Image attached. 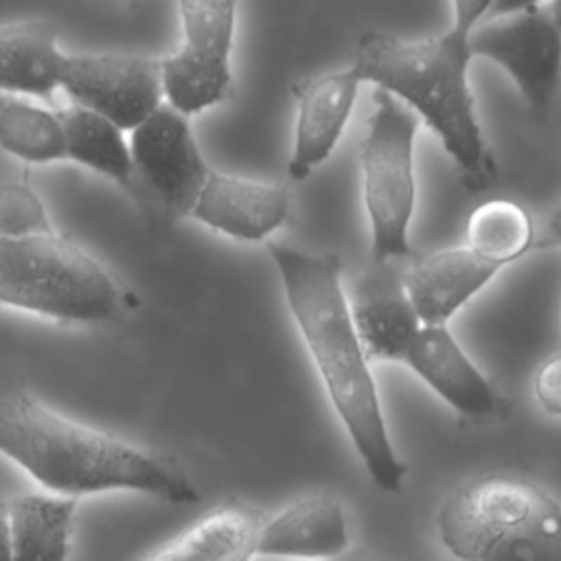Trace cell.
Instances as JSON below:
<instances>
[{
	"instance_id": "1",
	"label": "cell",
	"mask_w": 561,
	"mask_h": 561,
	"mask_svg": "<svg viewBox=\"0 0 561 561\" xmlns=\"http://www.w3.org/2000/svg\"><path fill=\"white\" fill-rule=\"evenodd\" d=\"M0 454L61 497L136 491L171 504L199 500L173 456L68 419L15 377H0Z\"/></svg>"
},
{
	"instance_id": "2",
	"label": "cell",
	"mask_w": 561,
	"mask_h": 561,
	"mask_svg": "<svg viewBox=\"0 0 561 561\" xmlns=\"http://www.w3.org/2000/svg\"><path fill=\"white\" fill-rule=\"evenodd\" d=\"M270 254L309 355L373 484L388 493L401 491L408 467L383 423L377 383L344 296L340 256L285 243L270 245Z\"/></svg>"
},
{
	"instance_id": "3",
	"label": "cell",
	"mask_w": 561,
	"mask_h": 561,
	"mask_svg": "<svg viewBox=\"0 0 561 561\" xmlns=\"http://www.w3.org/2000/svg\"><path fill=\"white\" fill-rule=\"evenodd\" d=\"M489 7L491 2H454L451 26L427 39L366 31L351 66L362 83L370 81L399 99L438 136L469 191L491 186L497 175L467 79L469 33Z\"/></svg>"
},
{
	"instance_id": "4",
	"label": "cell",
	"mask_w": 561,
	"mask_h": 561,
	"mask_svg": "<svg viewBox=\"0 0 561 561\" xmlns=\"http://www.w3.org/2000/svg\"><path fill=\"white\" fill-rule=\"evenodd\" d=\"M438 535L458 561H561V504L524 476L486 473L445 500Z\"/></svg>"
},
{
	"instance_id": "5",
	"label": "cell",
	"mask_w": 561,
	"mask_h": 561,
	"mask_svg": "<svg viewBox=\"0 0 561 561\" xmlns=\"http://www.w3.org/2000/svg\"><path fill=\"white\" fill-rule=\"evenodd\" d=\"M0 305L42 318L96 324L118 320L127 294L107 267L68 237H0Z\"/></svg>"
},
{
	"instance_id": "6",
	"label": "cell",
	"mask_w": 561,
	"mask_h": 561,
	"mask_svg": "<svg viewBox=\"0 0 561 561\" xmlns=\"http://www.w3.org/2000/svg\"><path fill=\"white\" fill-rule=\"evenodd\" d=\"M419 118L392 94L375 88L373 112L359 145L370 252L377 265L410 254V219L416 202L414 136Z\"/></svg>"
},
{
	"instance_id": "7",
	"label": "cell",
	"mask_w": 561,
	"mask_h": 561,
	"mask_svg": "<svg viewBox=\"0 0 561 561\" xmlns=\"http://www.w3.org/2000/svg\"><path fill=\"white\" fill-rule=\"evenodd\" d=\"M178 9L182 44L173 55L160 59L162 92L169 107L191 116L221 103L230 92L237 4L186 0Z\"/></svg>"
},
{
	"instance_id": "8",
	"label": "cell",
	"mask_w": 561,
	"mask_h": 561,
	"mask_svg": "<svg viewBox=\"0 0 561 561\" xmlns=\"http://www.w3.org/2000/svg\"><path fill=\"white\" fill-rule=\"evenodd\" d=\"M469 33L471 57H486L515 81L526 103L546 110L561 83V31L548 4H493Z\"/></svg>"
},
{
	"instance_id": "9",
	"label": "cell",
	"mask_w": 561,
	"mask_h": 561,
	"mask_svg": "<svg viewBox=\"0 0 561 561\" xmlns=\"http://www.w3.org/2000/svg\"><path fill=\"white\" fill-rule=\"evenodd\" d=\"M59 88L83 110H90L123 131H134L162 103L160 59L138 53L66 55Z\"/></svg>"
},
{
	"instance_id": "10",
	"label": "cell",
	"mask_w": 561,
	"mask_h": 561,
	"mask_svg": "<svg viewBox=\"0 0 561 561\" xmlns=\"http://www.w3.org/2000/svg\"><path fill=\"white\" fill-rule=\"evenodd\" d=\"M134 175L175 213L188 215L208 173L188 116L162 103L129 136Z\"/></svg>"
},
{
	"instance_id": "11",
	"label": "cell",
	"mask_w": 561,
	"mask_h": 561,
	"mask_svg": "<svg viewBox=\"0 0 561 561\" xmlns=\"http://www.w3.org/2000/svg\"><path fill=\"white\" fill-rule=\"evenodd\" d=\"M403 364L458 414L473 421L500 414L502 399L460 348L447 324H421Z\"/></svg>"
},
{
	"instance_id": "12",
	"label": "cell",
	"mask_w": 561,
	"mask_h": 561,
	"mask_svg": "<svg viewBox=\"0 0 561 561\" xmlns=\"http://www.w3.org/2000/svg\"><path fill=\"white\" fill-rule=\"evenodd\" d=\"M289 204V193L283 184L210 169L188 215L221 234L261 241L287 219Z\"/></svg>"
},
{
	"instance_id": "13",
	"label": "cell",
	"mask_w": 561,
	"mask_h": 561,
	"mask_svg": "<svg viewBox=\"0 0 561 561\" xmlns=\"http://www.w3.org/2000/svg\"><path fill=\"white\" fill-rule=\"evenodd\" d=\"M359 85V77L348 68L322 75L300 90L294 151L287 164L291 180H305L331 156L348 123Z\"/></svg>"
},
{
	"instance_id": "14",
	"label": "cell",
	"mask_w": 561,
	"mask_h": 561,
	"mask_svg": "<svg viewBox=\"0 0 561 561\" xmlns=\"http://www.w3.org/2000/svg\"><path fill=\"white\" fill-rule=\"evenodd\" d=\"M388 265L381 263L375 274L364 276L353 305H348L368 364L403 362L421 329L403 289V274H392Z\"/></svg>"
},
{
	"instance_id": "15",
	"label": "cell",
	"mask_w": 561,
	"mask_h": 561,
	"mask_svg": "<svg viewBox=\"0 0 561 561\" xmlns=\"http://www.w3.org/2000/svg\"><path fill=\"white\" fill-rule=\"evenodd\" d=\"M348 539L344 506L331 495L313 493L263 519L256 554L318 561L344 552Z\"/></svg>"
},
{
	"instance_id": "16",
	"label": "cell",
	"mask_w": 561,
	"mask_h": 561,
	"mask_svg": "<svg viewBox=\"0 0 561 561\" xmlns=\"http://www.w3.org/2000/svg\"><path fill=\"white\" fill-rule=\"evenodd\" d=\"M497 272V265L458 245L419 259L403 272V289L421 324H447Z\"/></svg>"
},
{
	"instance_id": "17",
	"label": "cell",
	"mask_w": 561,
	"mask_h": 561,
	"mask_svg": "<svg viewBox=\"0 0 561 561\" xmlns=\"http://www.w3.org/2000/svg\"><path fill=\"white\" fill-rule=\"evenodd\" d=\"M66 53L57 28L44 20L0 24V92L50 99L59 88Z\"/></svg>"
},
{
	"instance_id": "18",
	"label": "cell",
	"mask_w": 561,
	"mask_h": 561,
	"mask_svg": "<svg viewBox=\"0 0 561 561\" xmlns=\"http://www.w3.org/2000/svg\"><path fill=\"white\" fill-rule=\"evenodd\" d=\"M263 517L241 504L228 502L182 535L164 543L145 561H252Z\"/></svg>"
},
{
	"instance_id": "19",
	"label": "cell",
	"mask_w": 561,
	"mask_h": 561,
	"mask_svg": "<svg viewBox=\"0 0 561 561\" xmlns=\"http://www.w3.org/2000/svg\"><path fill=\"white\" fill-rule=\"evenodd\" d=\"M75 497L26 493L9 502L11 559L13 561H66Z\"/></svg>"
},
{
	"instance_id": "20",
	"label": "cell",
	"mask_w": 561,
	"mask_h": 561,
	"mask_svg": "<svg viewBox=\"0 0 561 561\" xmlns=\"http://www.w3.org/2000/svg\"><path fill=\"white\" fill-rule=\"evenodd\" d=\"M55 112L64 131L66 158L127 186L134 175V162L125 131L79 105H68Z\"/></svg>"
},
{
	"instance_id": "21",
	"label": "cell",
	"mask_w": 561,
	"mask_h": 561,
	"mask_svg": "<svg viewBox=\"0 0 561 561\" xmlns=\"http://www.w3.org/2000/svg\"><path fill=\"white\" fill-rule=\"evenodd\" d=\"M0 147L33 164L66 158L64 131L57 112L31 103L24 96H0Z\"/></svg>"
},
{
	"instance_id": "22",
	"label": "cell",
	"mask_w": 561,
	"mask_h": 561,
	"mask_svg": "<svg viewBox=\"0 0 561 561\" xmlns=\"http://www.w3.org/2000/svg\"><path fill=\"white\" fill-rule=\"evenodd\" d=\"M533 219L511 199L482 202L467 221V248L480 259L504 267L533 245Z\"/></svg>"
},
{
	"instance_id": "23",
	"label": "cell",
	"mask_w": 561,
	"mask_h": 561,
	"mask_svg": "<svg viewBox=\"0 0 561 561\" xmlns=\"http://www.w3.org/2000/svg\"><path fill=\"white\" fill-rule=\"evenodd\" d=\"M55 224L37 191L20 180H0V237L53 234Z\"/></svg>"
},
{
	"instance_id": "24",
	"label": "cell",
	"mask_w": 561,
	"mask_h": 561,
	"mask_svg": "<svg viewBox=\"0 0 561 561\" xmlns=\"http://www.w3.org/2000/svg\"><path fill=\"white\" fill-rule=\"evenodd\" d=\"M535 397L543 412L561 416V353L548 357L535 375Z\"/></svg>"
},
{
	"instance_id": "25",
	"label": "cell",
	"mask_w": 561,
	"mask_h": 561,
	"mask_svg": "<svg viewBox=\"0 0 561 561\" xmlns=\"http://www.w3.org/2000/svg\"><path fill=\"white\" fill-rule=\"evenodd\" d=\"M0 561L11 559V530H9V504L0 500Z\"/></svg>"
},
{
	"instance_id": "26",
	"label": "cell",
	"mask_w": 561,
	"mask_h": 561,
	"mask_svg": "<svg viewBox=\"0 0 561 561\" xmlns=\"http://www.w3.org/2000/svg\"><path fill=\"white\" fill-rule=\"evenodd\" d=\"M548 230L554 234L557 241H561V204L552 210V215L548 219Z\"/></svg>"
},
{
	"instance_id": "27",
	"label": "cell",
	"mask_w": 561,
	"mask_h": 561,
	"mask_svg": "<svg viewBox=\"0 0 561 561\" xmlns=\"http://www.w3.org/2000/svg\"><path fill=\"white\" fill-rule=\"evenodd\" d=\"M548 11H550V18H552V22L559 26V31H561V2H552V4H548Z\"/></svg>"
}]
</instances>
